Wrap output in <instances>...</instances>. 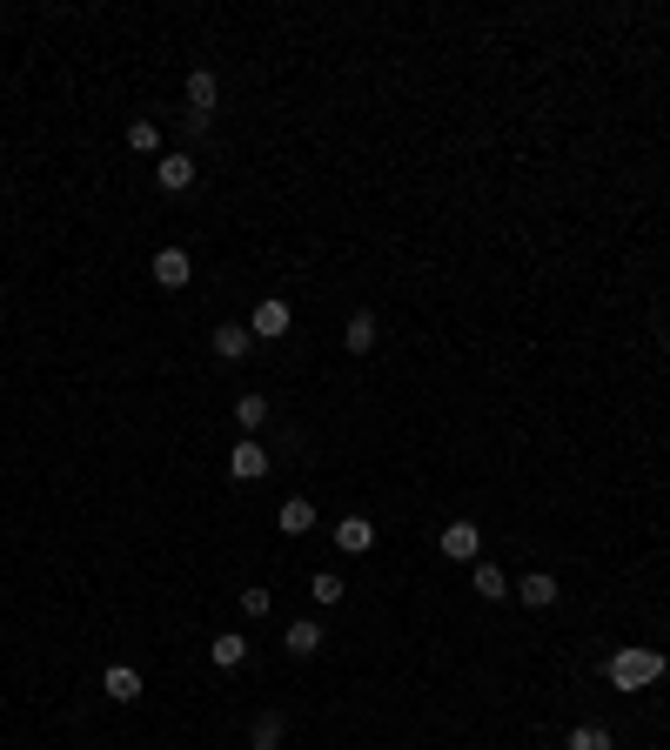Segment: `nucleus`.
I'll use <instances>...</instances> for the list:
<instances>
[{
  "mask_svg": "<svg viewBox=\"0 0 670 750\" xmlns=\"http://www.w3.org/2000/svg\"><path fill=\"white\" fill-rule=\"evenodd\" d=\"M155 181L168 188V195H181V188H195V161H188V155H161L155 161Z\"/></svg>",
  "mask_w": 670,
  "mask_h": 750,
  "instance_id": "10",
  "label": "nucleus"
},
{
  "mask_svg": "<svg viewBox=\"0 0 670 750\" xmlns=\"http://www.w3.org/2000/svg\"><path fill=\"white\" fill-rule=\"evenodd\" d=\"M289 302H282V295H268V302H255V315H248V335H255V342H282V335H289Z\"/></svg>",
  "mask_w": 670,
  "mask_h": 750,
  "instance_id": "2",
  "label": "nucleus"
},
{
  "mask_svg": "<svg viewBox=\"0 0 670 750\" xmlns=\"http://www.w3.org/2000/svg\"><path fill=\"white\" fill-rule=\"evenodd\" d=\"M282 744V717H275V710H262V717H255V730H248V750H275Z\"/></svg>",
  "mask_w": 670,
  "mask_h": 750,
  "instance_id": "18",
  "label": "nucleus"
},
{
  "mask_svg": "<svg viewBox=\"0 0 670 750\" xmlns=\"http://www.w3.org/2000/svg\"><path fill=\"white\" fill-rule=\"evenodd\" d=\"M228 476H235V483H262L268 476V449L262 442H235V449H228Z\"/></svg>",
  "mask_w": 670,
  "mask_h": 750,
  "instance_id": "3",
  "label": "nucleus"
},
{
  "mask_svg": "<svg viewBox=\"0 0 670 750\" xmlns=\"http://www.w3.org/2000/svg\"><path fill=\"white\" fill-rule=\"evenodd\" d=\"M215 101H222V81H215L208 67H195V74H188V114H195V121H208V114H215Z\"/></svg>",
  "mask_w": 670,
  "mask_h": 750,
  "instance_id": "4",
  "label": "nucleus"
},
{
  "mask_svg": "<svg viewBox=\"0 0 670 750\" xmlns=\"http://www.w3.org/2000/svg\"><path fill=\"white\" fill-rule=\"evenodd\" d=\"M242 610L248 617H268V590H242Z\"/></svg>",
  "mask_w": 670,
  "mask_h": 750,
  "instance_id": "22",
  "label": "nucleus"
},
{
  "mask_svg": "<svg viewBox=\"0 0 670 750\" xmlns=\"http://www.w3.org/2000/svg\"><path fill=\"white\" fill-rule=\"evenodd\" d=\"M148 275H155L161 288H188V275H195V262H188L181 248H161L155 262H148Z\"/></svg>",
  "mask_w": 670,
  "mask_h": 750,
  "instance_id": "5",
  "label": "nucleus"
},
{
  "mask_svg": "<svg viewBox=\"0 0 670 750\" xmlns=\"http://www.w3.org/2000/svg\"><path fill=\"white\" fill-rule=\"evenodd\" d=\"M282 643H289V657H315V650H322V623H315V617H295L289 630H282Z\"/></svg>",
  "mask_w": 670,
  "mask_h": 750,
  "instance_id": "11",
  "label": "nucleus"
},
{
  "mask_svg": "<svg viewBox=\"0 0 670 750\" xmlns=\"http://www.w3.org/2000/svg\"><path fill=\"white\" fill-rule=\"evenodd\" d=\"M128 148H134V155H155V148H161V128H155V121H134V128H128Z\"/></svg>",
  "mask_w": 670,
  "mask_h": 750,
  "instance_id": "21",
  "label": "nucleus"
},
{
  "mask_svg": "<svg viewBox=\"0 0 670 750\" xmlns=\"http://www.w3.org/2000/svg\"><path fill=\"white\" fill-rule=\"evenodd\" d=\"M235 422H242V429H262L268 422V396H242L235 402Z\"/></svg>",
  "mask_w": 670,
  "mask_h": 750,
  "instance_id": "20",
  "label": "nucleus"
},
{
  "mask_svg": "<svg viewBox=\"0 0 670 750\" xmlns=\"http://www.w3.org/2000/svg\"><path fill=\"white\" fill-rule=\"evenodd\" d=\"M282 530H289V536H309V530H315V503L289 496V503H282Z\"/></svg>",
  "mask_w": 670,
  "mask_h": 750,
  "instance_id": "17",
  "label": "nucleus"
},
{
  "mask_svg": "<svg viewBox=\"0 0 670 750\" xmlns=\"http://www.w3.org/2000/svg\"><path fill=\"white\" fill-rule=\"evenodd\" d=\"M469 590L483 596V603H503V596H516V583L503 570H496V563H476V576H469Z\"/></svg>",
  "mask_w": 670,
  "mask_h": 750,
  "instance_id": "9",
  "label": "nucleus"
},
{
  "mask_svg": "<svg viewBox=\"0 0 670 750\" xmlns=\"http://www.w3.org/2000/svg\"><path fill=\"white\" fill-rule=\"evenodd\" d=\"M342 590H349V583H342V576H335V570H315V576H309V596H315V610H335V603H342Z\"/></svg>",
  "mask_w": 670,
  "mask_h": 750,
  "instance_id": "15",
  "label": "nucleus"
},
{
  "mask_svg": "<svg viewBox=\"0 0 670 750\" xmlns=\"http://www.w3.org/2000/svg\"><path fill=\"white\" fill-rule=\"evenodd\" d=\"M101 690H108V697H121V704H134V697H141V670H134V663H108Z\"/></svg>",
  "mask_w": 670,
  "mask_h": 750,
  "instance_id": "12",
  "label": "nucleus"
},
{
  "mask_svg": "<svg viewBox=\"0 0 670 750\" xmlns=\"http://www.w3.org/2000/svg\"><path fill=\"white\" fill-rule=\"evenodd\" d=\"M570 750H617V744H610V730H597V724H577V730H570Z\"/></svg>",
  "mask_w": 670,
  "mask_h": 750,
  "instance_id": "19",
  "label": "nucleus"
},
{
  "mask_svg": "<svg viewBox=\"0 0 670 750\" xmlns=\"http://www.w3.org/2000/svg\"><path fill=\"white\" fill-rule=\"evenodd\" d=\"M335 550H349V556H369V550H376L369 516H342V523H335Z\"/></svg>",
  "mask_w": 670,
  "mask_h": 750,
  "instance_id": "6",
  "label": "nucleus"
},
{
  "mask_svg": "<svg viewBox=\"0 0 670 750\" xmlns=\"http://www.w3.org/2000/svg\"><path fill=\"white\" fill-rule=\"evenodd\" d=\"M208 663H215V670H235V663H248V637H215V643H208Z\"/></svg>",
  "mask_w": 670,
  "mask_h": 750,
  "instance_id": "16",
  "label": "nucleus"
},
{
  "mask_svg": "<svg viewBox=\"0 0 670 750\" xmlns=\"http://www.w3.org/2000/svg\"><path fill=\"white\" fill-rule=\"evenodd\" d=\"M603 677L617 690H650L657 677H664V650H650V643H624L617 657L603 663Z\"/></svg>",
  "mask_w": 670,
  "mask_h": 750,
  "instance_id": "1",
  "label": "nucleus"
},
{
  "mask_svg": "<svg viewBox=\"0 0 670 750\" xmlns=\"http://www.w3.org/2000/svg\"><path fill=\"white\" fill-rule=\"evenodd\" d=\"M476 550H483V530H476V523H443V556L469 563Z\"/></svg>",
  "mask_w": 670,
  "mask_h": 750,
  "instance_id": "8",
  "label": "nucleus"
},
{
  "mask_svg": "<svg viewBox=\"0 0 670 750\" xmlns=\"http://www.w3.org/2000/svg\"><path fill=\"white\" fill-rule=\"evenodd\" d=\"M342 342H349L356 355H369V349H376V315L356 309V315H349V329H342Z\"/></svg>",
  "mask_w": 670,
  "mask_h": 750,
  "instance_id": "14",
  "label": "nucleus"
},
{
  "mask_svg": "<svg viewBox=\"0 0 670 750\" xmlns=\"http://www.w3.org/2000/svg\"><path fill=\"white\" fill-rule=\"evenodd\" d=\"M208 342H215V355H222V362H242V355L255 349V335H248V322H222V329L208 335Z\"/></svg>",
  "mask_w": 670,
  "mask_h": 750,
  "instance_id": "7",
  "label": "nucleus"
},
{
  "mask_svg": "<svg viewBox=\"0 0 670 750\" xmlns=\"http://www.w3.org/2000/svg\"><path fill=\"white\" fill-rule=\"evenodd\" d=\"M516 596H523L530 610H550V603H557V583H550V570H536V576H523V583H516Z\"/></svg>",
  "mask_w": 670,
  "mask_h": 750,
  "instance_id": "13",
  "label": "nucleus"
}]
</instances>
